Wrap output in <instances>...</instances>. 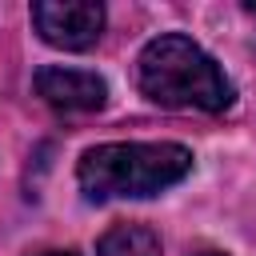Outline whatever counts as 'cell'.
Here are the masks:
<instances>
[{
  "label": "cell",
  "mask_w": 256,
  "mask_h": 256,
  "mask_svg": "<svg viewBox=\"0 0 256 256\" xmlns=\"http://www.w3.org/2000/svg\"><path fill=\"white\" fill-rule=\"evenodd\" d=\"M200 256H224V252H200Z\"/></svg>",
  "instance_id": "7"
},
{
  "label": "cell",
  "mask_w": 256,
  "mask_h": 256,
  "mask_svg": "<svg viewBox=\"0 0 256 256\" xmlns=\"http://www.w3.org/2000/svg\"><path fill=\"white\" fill-rule=\"evenodd\" d=\"M32 24L44 44L64 52H84L104 32V8L92 0H36Z\"/></svg>",
  "instance_id": "3"
},
{
  "label": "cell",
  "mask_w": 256,
  "mask_h": 256,
  "mask_svg": "<svg viewBox=\"0 0 256 256\" xmlns=\"http://www.w3.org/2000/svg\"><path fill=\"white\" fill-rule=\"evenodd\" d=\"M96 256H160V236L148 224H112L96 240Z\"/></svg>",
  "instance_id": "5"
},
{
  "label": "cell",
  "mask_w": 256,
  "mask_h": 256,
  "mask_svg": "<svg viewBox=\"0 0 256 256\" xmlns=\"http://www.w3.org/2000/svg\"><path fill=\"white\" fill-rule=\"evenodd\" d=\"M40 256H76V252H40Z\"/></svg>",
  "instance_id": "6"
},
{
  "label": "cell",
  "mask_w": 256,
  "mask_h": 256,
  "mask_svg": "<svg viewBox=\"0 0 256 256\" xmlns=\"http://www.w3.org/2000/svg\"><path fill=\"white\" fill-rule=\"evenodd\" d=\"M136 88L160 108H196L212 116L236 96L224 68L184 32H160L140 48Z\"/></svg>",
  "instance_id": "2"
},
{
  "label": "cell",
  "mask_w": 256,
  "mask_h": 256,
  "mask_svg": "<svg viewBox=\"0 0 256 256\" xmlns=\"http://www.w3.org/2000/svg\"><path fill=\"white\" fill-rule=\"evenodd\" d=\"M192 172V148L172 140H116L96 144L76 164L84 200H148L168 192Z\"/></svg>",
  "instance_id": "1"
},
{
  "label": "cell",
  "mask_w": 256,
  "mask_h": 256,
  "mask_svg": "<svg viewBox=\"0 0 256 256\" xmlns=\"http://www.w3.org/2000/svg\"><path fill=\"white\" fill-rule=\"evenodd\" d=\"M36 96L56 108V112H96L108 104V84L104 76L88 68H64V64H44L32 76Z\"/></svg>",
  "instance_id": "4"
}]
</instances>
